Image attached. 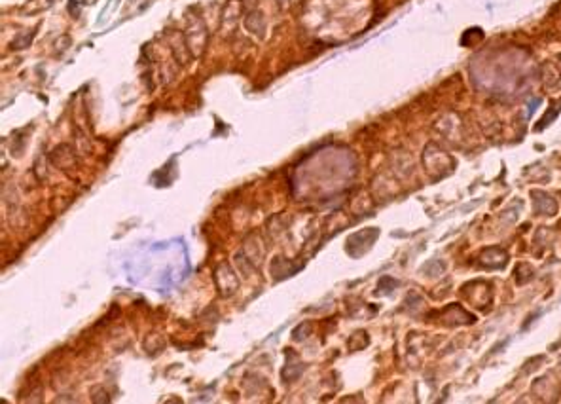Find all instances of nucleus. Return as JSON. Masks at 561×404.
I'll return each mask as SVG.
<instances>
[{
  "label": "nucleus",
  "mask_w": 561,
  "mask_h": 404,
  "mask_svg": "<svg viewBox=\"0 0 561 404\" xmlns=\"http://www.w3.org/2000/svg\"><path fill=\"white\" fill-rule=\"evenodd\" d=\"M556 116H558V108H552V110H550V114H548V116H544V118H542V120L538 122L537 129H542V127H544V126H548V124H550V122H552V120H554V118H556Z\"/></svg>",
  "instance_id": "1"
}]
</instances>
